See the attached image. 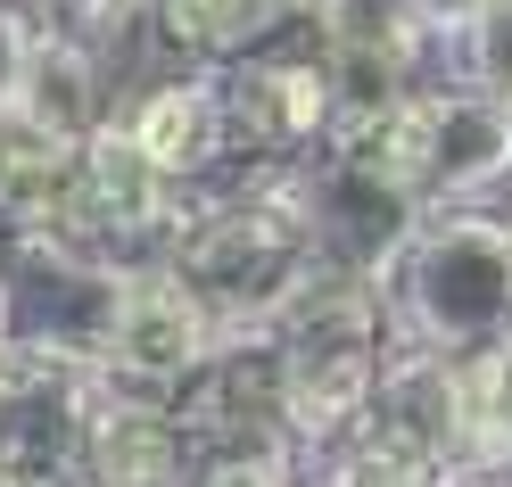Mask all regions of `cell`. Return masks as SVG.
<instances>
[{
  "label": "cell",
  "instance_id": "1",
  "mask_svg": "<svg viewBox=\"0 0 512 487\" xmlns=\"http://www.w3.org/2000/svg\"><path fill=\"white\" fill-rule=\"evenodd\" d=\"M157 256L215 306V322L232 339H273V322L323 281V248H314L306 215L290 199V166L215 174Z\"/></svg>",
  "mask_w": 512,
  "mask_h": 487
},
{
  "label": "cell",
  "instance_id": "2",
  "mask_svg": "<svg viewBox=\"0 0 512 487\" xmlns=\"http://www.w3.org/2000/svg\"><path fill=\"white\" fill-rule=\"evenodd\" d=\"M397 355V314L389 289L331 273L273 322V372H281V430L298 454L347 438L380 397V372Z\"/></svg>",
  "mask_w": 512,
  "mask_h": 487
},
{
  "label": "cell",
  "instance_id": "3",
  "mask_svg": "<svg viewBox=\"0 0 512 487\" xmlns=\"http://www.w3.org/2000/svg\"><path fill=\"white\" fill-rule=\"evenodd\" d=\"M331 149L389 166L422 207H496L512 190V100L463 75H430L372 116H339Z\"/></svg>",
  "mask_w": 512,
  "mask_h": 487
},
{
  "label": "cell",
  "instance_id": "4",
  "mask_svg": "<svg viewBox=\"0 0 512 487\" xmlns=\"http://www.w3.org/2000/svg\"><path fill=\"white\" fill-rule=\"evenodd\" d=\"M397 339L438 355H488L512 339V215L504 207H430L389 281Z\"/></svg>",
  "mask_w": 512,
  "mask_h": 487
},
{
  "label": "cell",
  "instance_id": "5",
  "mask_svg": "<svg viewBox=\"0 0 512 487\" xmlns=\"http://www.w3.org/2000/svg\"><path fill=\"white\" fill-rule=\"evenodd\" d=\"M215 83H223V116H232L240 166H306L339 133V75H331L323 34H314V0L273 42L223 58Z\"/></svg>",
  "mask_w": 512,
  "mask_h": 487
},
{
  "label": "cell",
  "instance_id": "6",
  "mask_svg": "<svg viewBox=\"0 0 512 487\" xmlns=\"http://www.w3.org/2000/svg\"><path fill=\"white\" fill-rule=\"evenodd\" d=\"M116 306H124V265L25 240V256L0 273V347H9V364L108 372Z\"/></svg>",
  "mask_w": 512,
  "mask_h": 487
},
{
  "label": "cell",
  "instance_id": "7",
  "mask_svg": "<svg viewBox=\"0 0 512 487\" xmlns=\"http://www.w3.org/2000/svg\"><path fill=\"white\" fill-rule=\"evenodd\" d=\"M290 199L306 215L314 248H323V265L356 273V281H380V289L397 281L413 232L430 223V207L413 199L389 166H372L356 149H323V157H306V166H290Z\"/></svg>",
  "mask_w": 512,
  "mask_h": 487
},
{
  "label": "cell",
  "instance_id": "8",
  "mask_svg": "<svg viewBox=\"0 0 512 487\" xmlns=\"http://www.w3.org/2000/svg\"><path fill=\"white\" fill-rule=\"evenodd\" d=\"M232 339L215 322V306L190 289L166 256H133L124 265V306L108 339V388H141V397H174L190 372L215 364V347Z\"/></svg>",
  "mask_w": 512,
  "mask_h": 487
},
{
  "label": "cell",
  "instance_id": "9",
  "mask_svg": "<svg viewBox=\"0 0 512 487\" xmlns=\"http://www.w3.org/2000/svg\"><path fill=\"white\" fill-rule=\"evenodd\" d=\"M116 100H124L116 58L91 42L75 17L34 9V34H25L9 100H0V124H17V133H34V141H58V149H91L116 124Z\"/></svg>",
  "mask_w": 512,
  "mask_h": 487
},
{
  "label": "cell",
  "instance_id": "10",
  "mask_svg": "<svg viewBox=\"0 0 512 487\" xmlns=\"http://www.w3.org/2000/svg\"><path fill=\"white\" fill-rule=\"evenodd\" d=\"M100 397V372L0 364V487H83Z\"/></svg>",
  "mask_w": 512,
  "mask_h": 487
},
{
  "label": "cell",
  "instance_id": "11",
  "mask_svg": "<svg viewBox=\"0 0 512 487\" xmlns=\"http://www.w3.org/2000/svg\"><path fill=\"white\" fill-rule=\"evenodd\" d=\"M116 133L141 157H157L174 182L207 190L215 174H232V116H223V83L215 67H157L141 83H124L116 100Z\"/></svg>",
  "mask_w": 512,
  "mask_h": 487
},
{
  "label": "cell",
  "instance_id": "12",
  "mask_svg": "<svg viewBox=\"0 0 512 487\" xmlns=\"http://www.w3.org/2000/svg\"><path fill=\"white\" fill-rule=\"evenodd\" d=\"M182 421L199 430L207 454H256V446H290L281 430V372H273V339H223L207 372H190L174 388Z\"/></svg>",
  "mask_w": 512,
  "mask_h": 487
},
{
  "label": "cell",
  "instance_id": "13",
  "mask_svg": "<svg viewBox=\"0 0 512 487\" xmlns=\"http://www.w3.org/2000/svg\"><path fill=\"white\" fill-rule=\"evenodd\" d=\"M207 471L199 430L182 421L174 397H141V388H108L100 421H91V487H190Z\"/></svg>",
  "mask_w": 512,
  "mask_h": 487
},
{
  "label": "cell",
  "instance_id": "14",
  "mask_svg": "<svg viewBox=\"0 0 512 487\" xmlns=\"http://www.w3.org/2000/svg\"><path fill=\"white\" fill-rule=\"evenodd\" d=\"M463 413H471V388H463V355H438V347H413L397 339L389 372H380V397H372V430L397 438L405 454H422V463L446 479L463 463Z\"/></svg>",
  "mask_w": 512,
  "mask_h": 487
},
{
  "label": "cell",
  "instance_id": "15",
  "mask_svg": "<svg viewBox=\"0 0 512 487\" xmlns=\"http://www.w3.org/2000/svg\"><path fill=\"white\" fill-rule=\"evenodd\" d=\"M306 0H157V34L174 67H223L256 42H273Z\"/></svg>",
  "mask_w": 512,
  "mask_h": 487
},
{
  "label": "cell",
  "instance_id": "16",
  "mask_svg": "<svg viewBox=\"0 0 512 487\" xmlns=\"http://www.w3.org/2000/svg\"><path fill=\"white\" fill-rule=\"evenodd\" d=\"M463 388H471V413H463L455 471H512V339L488 355H463Z\"/></svg>",
  "mask_w": 512,
  "mask_h": 487
},
{
  "label": "cell",
  "instance_id": "17",
  "mask_svg": "<svg viewBox=\"0 0 512 487\" xmlns=\"http://www.w3.org/2000/svg\"><path fill=\"white\" fill-rule=\"evenodd\" d=\"M306 479L314 487H438V471L422 463V454H405L397 438H380L372 421H356V430L331 438V446H314Z\"/></svg>",
  "mask_w": 512,
  "mask_h": 487
},
{
  "label": "cell",
  "instance_id": "18",
  "mask_svg": "<svg viewBox=\"0 0 512 487\" xmlns=\"http://www.w3.org/2000/svg\"><path fill=\"white\" fill-rule=\"evenodd\" d=\"M455 75L512 100V0H479V9L455 25Z\"/></svg>",
  "mask_w": 512,
  "mask_h": 487
},
{
  "label": "cell",
  "instance_id": "19",
  "mask_svg": "<svg viewBox=\"0 0 512 487\" xmlns=\"http://www.w3.org/2000/svg\"><path fill=\"white\" fill-rule=\"evenodd\" d=\"M190 487H314L298 446H256V454H207V471Z\"/></svg>",
  "mask_w": 512,
  "mask_h": 487
},
{
  "label": "cell",
  "instance_id": "20",
  "mask_svg": "<svg viewBox=\"0 0 512 487\" xmlns=\"http://www.w3.org/2000/svg\"><path fill=\"white\" fill-rule=\"evenodd\" d=\"M422 9H430V17H438V25H446V34H455V25H463V17H471V9H479V0H422Z\"/></svg>",
  "mask_w": 512,
  "mask_h": 487
},
{
  "label": "cell",
  "instance_id": "21",
  "mask_svg": "<svg viewBox=\"0 0 512 487\" xmlns=\"http://www.w3.org/2000/svg\"><path fill=\"white\" fill-rule=\"evenodd\" d=\"M438 487H512V471H446Z\"/></svg>",
  "mask_w": 512,
  "mask_h": 487
},
{
  "label": "cell",
  "instance_id": "22",
  "mask_svg": "<svg viewBox=\"0 0 512 487\" xmlns=\"http://www.w3.org/2000/svg\"><path fill=\"white\" fill-rule=\"evenodd\" d=\"M34 9H50V17H83V9H100V0H34Z\"/></svg>",
  "mask_w": 512,
  "mask_h": 487
},
{
  "label": "cell",
  "instance_id": "23",
  "mask_svg": "<svg viewBox=\"0 0 512 487\" xmlns=\"http://www.w3.org/2000/svg\"><path fill=\"white\" fill-rule=\"evenodd\" d=\"M0 364H9V347H0Z\"/></svg>",
  "mask_w": 512,
  "mask_h": 487
},
{
  "label": "cell",
  "instance_id": "24",
  "mask_svg": "<svg viewBox=\"0 0 512 487\" xmlns=\"http://www.w3.org/2000/svg\"><path fill=\"white\" fill-rule=\"evenodd\" d=\"M83 487H91V479H83Z\"/></svg>",
  "mask_w": 512,
  "mask_h": 487
}]
</instances>
